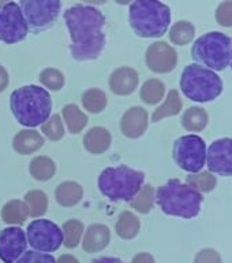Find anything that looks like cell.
<instances>
[{
    "label": "cell",
    "instance_id": "cell-37",
    "mask_svg": "<svg viewBox=\"0 0 232 263\" xmlns=\"http://www.w3.org/2000/svg\"><path fill=\"white\" fill-rule=\"evenodd\" d=\"M216 20L221 26H232V2H225L219 6Z\"/></svg>",
    "mask_w": 232,
    "mask_h": 263
},
{
    "label": "cell",
    "instance_id": "cell-26",
    "mask_svg": "<svg viewBox=\"0 0 232 263\" xmlns=\"http://www.w3.org/2000/svg\"><path fill=\"white\" fill-rule=\"evenodd\" d=\"M82 106L86 111H89L90 114H98L101 111L106 110L107 103V95L104 90L97 89V88H92L83 92L82 95Z\"/></svg>",
    "mask_w": 232,
    "mask_h": 263
},
{
    "label": "cell",
    "instance_id": "cell-42",
    "mask_svg": "<svg viewBox=\"0 0 232 263\" xmlns=\"http://www.w3.org/2000/svg\"><path fill=\"white\" fill-rule=\"evenodd\" d=\"M229 63H231V67H232V51H231V62H229Z\"/></svg>",
    "mask_w": 232,
    "mask_h": 263
},
{
    "label": "cell",
    "instance_id": "cell-10",
    "mask_svg": "<svg viewBox=\"0 0 232 263\" xmlns=\"http://www.w3.org/2000/svg\"><path fill=\"white\" fill-rule=\"evenodd\" d=\"M29 33L19 4L15 2H4L0 6V40L6 44H16L25 40Z\"/></svg>",
    "mask_w": 232,
    "mask_h": 263
},
{
    "label": "cell",
    "instance_id": "cell-9",
    "mask_svg": "<svg viewBox=\"0 0 232 263\" xmlns=\"http://www.w3.org/2000/svg\"><path fill=\"white\" fill-rule=\"evenodd\" d=\"M28 244L38 252H53L63 244L61 229L49 219H34L26 229Z\"/></svg>",
    "mask_w": 232,
    "mask_h": 263
},
{
    "label": "cell",
    "instance_id": "cell-13",
    "mask_svg": "<svg viewBox=\"0 0 232 263\" xmlns=\"http://www.w3.org/2000/svg\"><path fill=\"white\" fill-rule=\"evenodd\" d=\"M209 172L219 176L232 177V139H219L206 151Z\"/></svg>",
    "mask_w": 232,
    "mask_h": 263
},
{
    "label": "cell",
    "instance_id": "cell-36",
    "mask_svg": "<svg viewBox=\"0 0 232 263\" xmlns=\"http://www.w3.org/2000/svg\"><path fill=\"white\" fill-rule=\"evenodd\" d=\"M15 263H56L52 255L38 252V251H26Z\"/></svg>",
    "mask_w": 232,
    "mask_h": 263
},
{
    "label": "cell",
    "instance_id": "cell-15",
    "mask_svg": "<svg viewBox=\"0 0 232 263\" xmlns=\"http://www.w3.org/2000/svg\"><path fill=\"white\" fill-rule=\"evenodd\" d=\"M149 118L145 108L139 106L131 107L123 114L120 119L122 133L129 139H138L146 132Z\"/></svg>",
    "mask_w": 232,
    "mask_h": 263
},
{
    "label": "cell",
    "instance_id": "cell-24",
    "mask_svg": "<svg viewBox=\"0 0 232 263\" xmlns=\"http://www.w3.org/2000/svg\"><path fill=\"white\" fill-rule=\"evenodd\" d=\"M29 172L37 181H49L56 173V163L49 156H36L29 164Z\"/></svg>",
    "mask_w": 232,
    "mask_h": 263
},
{
    "label": "cell",
    "instance_id": "cell-4",
    "mask_svg": "<svg viewBox=\"0 0 232 263\" xmlns=\"http://www.w3.org/2000/svg\"><path fill=\"white\" fill-rule=\"evenodd\" d=\"M156 200L168 215L194 218L200 214L202 195L180 180H170L157 189Z\"/></svg>",
    "mask_w": 232,
    "mask_h": 263
},
{
    "label": "cell",
    "instance_id": "cell-1",
    "mask_svg": "<svg viewBox=\"0 0 232 263\" xmlns=\"http://www.w3.org/2000/svg\"><path fill=\"white\" fill-rule=\"evenodd\" d=\"M65 22L71 37L70 52L74 59L79 62L97 59L106 47L104 14L93 6L79 3L66 10Z\"/></svg>",
    "mask_w": 232,
    "mask_h": 263
},
{
    "label": "cell",
    "instance_id": "cell-41",
    "mask_svg": "<svg viewBox=\"0 0 232 263\" xmlns=\"http://www.w3.org/2000/svg\"><path fill=\"white\" fill-rule=\"evenodd\" d=\"M92 263H124L118 258H110V256H102V258L93 259Z\"/></svg>",
    "mask_w": 232,
    "mask_h": 263
},
{
    "label": "cell",
    "instance_id": "cell-3",
    "mask_svg": "<svg viewBox=\"0 0 232 263\" xmlns=\"http://www.w3.org/2000/svg\"><path fill=\"white\" fill-rule=\"evenodd\" d=\"M131 29L138 37H161L171 24V10L157 0H137L129 10Z\"/></svg>",
    "mask_w": 232,
    "mask_h": 263
},
{
    "label": "cell",
    "instance_id": "cell-19",
    "mask_svg": "<svg viewBox=\"0 0 232 263\" xmlns=\"http://www.w3.org/2000/svg\"><path fill=\"white\" fill-rule=\"evenodd\" d=\"M83 147L89 154L93 155H100L108 151L112 143V136L106 127L94 126L86 132L83 136Z\"/></svg>",
    "mask_w": 232,
    "mask_h": 263
},
{
    "label": "cell",
    "instance_id": "cell-8",
    "mask_svg": "<svg viewBox=\"0 0 232 263\" xmlns=\"http://www.w3.org/2000/svg\"><path fill=\"white\" fill-rule=\"evenodd\" d=\"M172 156L182 170L197 174L206 163V144L200 136H182L174 144Z\"/></svg>",
    "mask_w": 232,
    "mask_h": 263
},
{
    "label": "cell",
    "instance_id": "cell-16",
    "mask_svg": "<svg viewBox=\"0 0 232 263\" xmlns=\"http://www.w3.org/2000/svg\"><path fill=\"white\" fill-rule=\"evenodd\" d=\"M139 82L138 73L133 67L122 66L112 71L108 80L111 90L118 96H127L137 89Z\"/></svg>",
    "mask_w": 232,
    "mask_h": 263
},
{
    "label": "cell",
    "instance_id": "cell-38",
    "mask_svg": "<svg viewBox=\"0 0 232 263\" xmlns=\"http://www.w3.org/2000/svg\"><path fill=\"white\" fill-rule=\"evenodd\" d=\"M131 263H155V259L147 252H141V254L135 255Z\"/></svg>",
    "mask_w": 232,
    "mask_h": 263
},
{
    "label": "cell",
    "instance_id": "cell-5",
    "mask_svg": "<svg viewBox=\"0 0 232 263\" xmlns=\"http://www.w3.org/2000/svg\"><path fill=\"white\" fill-rule=\"evenodd\" d=\"M145 174L120 164L118 167H108L102 170L98 177V189L106 197L112 201H129L142 188Z\"/></svg>",
    "mask_w": 232,
    "mask_h": 263
},
{
    "label": "cell",
    "instance_id": "cell-17",
    "mask_svg": "<svg viewBox=\"0 0 232 263\" xmlns=\"http://www.w3.org/2000/svg\"><path fill=\"white\" fill-rule=\"evenodd\" d=\"M111 241V230L107 225L93 223L88 228L82 238V248L88 254H96L108 247Z\"/></svg>",
    "mask_w": 232,
    "mask_h": 263
},
{
    "label": "cell",
    "instance_id": "cell-40",
    "mask_svg": "<svg viewBox=\"0 0 232 263\" xmlns=\"http://www.w3.org/2000/svg\"><path fill=\"white\" fill-rule=\"evenodd\" d=\"M56 263H81L78 260L74 255H70V254H63L59 256Z\"/></svg>",
    "mask_w": 232,
    "mask_h": 263
},
{
    "label": "cell",
    "instance_id": "cell-11",
    "mask_svg": "<svg viewBox=\"0 0 232 263\" xmlns=\"http://www.w3.org/2000/svg\"><path fill=\"white\" fill-rule=\"evenodd\" d=\"M19 7L29 28L40 30L49 28L55 22L61 3L59 0H22Z\"/></svg>",
    "mask_w": 232,
    "mask_h": 263
},
{
    "label": "cell",
    "instance_id": "cell-29",
    "mask_svg": "<svg viewBox=\"0 0 232 263\" xmlns=\"http://www.w3.org/2000/svg\"><path fill=\"white\" fill-rule=\"evenodd\" d=\"M165 93V85L160 80L152 78L147 80L142 85L141 90H139V96L143 103H146L149 106L157 104L161 102V99L164 98Z\"/></svg>",
    "mask_w": 232,
    "mask_h": 263
},
{
    "label": "cell",
    "instance_id": "cell-27",
    "mask_svg": "<svg viewBox=\"0 0 232 263\" xmlns=\"http://www.w3.org/2000/svg\"><path fill=\"white\" fill-rule=\"evenodd\" d=\"M25 203L28 205L29 215L33 218L43 217L48 210V196L40 189H33L25 195Z\"/></svg>",
    "mask_w": 232,
    "mask_h": 263
},
{
    "label": "cell",
    "instance_id": "cell-23",
    "mask_svg": "<svg viewBox=\"0 0 232 263\" xmlns=\"http://www.w3.org/2000/svg\"><path fill=\"white\" fill-rule=\"evenodd\" d=\"M141 229V222L137 215H134L130 211H123L119 215L116 225H115V230L119 237L123 240H131L134 238L137 234L139 233Z\"/></svg>",
    "mask_w": 232,
    "mask_h": 263
},
{
    "label": "cell",
    "instance_id": "cell-12",
    "mask_svg": "<svg viewBox=\"0 0 232 263\" xmlns=\"http://www.w3.org/2000/svg\"><path fill=\"white\" fill-rule=\"evenodd\" d=\"M28 238L19 226H10L0 232V259L4 263H15L26 252Z\"/></svg>",
    "mask_w": 232,
    "mask_h": 263
},
{
    "label": "cell",
    "instance_id": "cell-28",
    "mask_svg": "<svg viewBox=\"0 0 232 263\" xmlns=\"http://www.w3.org/2000/svg\"><path fill=\"white\" fill-rule=\"evenodd\" d=\"M85 232V226L78 219H69L63 223L61 233H63V244L66 248L73 250L82 241V236Z\"/></svg>",
    "mask_w": 232,
    "mask_h": 263
},
{
    "label": "cell",
    "instance_id": "cell-6",
    "mask_svg": "<svg viewBox=\"0 0 232 263\" xmlns=\"http://www.w3.org/2000/svg\"><path fill=\"white\" fill-rule=\"evenodd\" d=\"M179 84L184 96L193 102H212L223 92L221 78L213 70L197 63L184 67Z\"/></svg>",
    "mask_w": 232,
    "mask_h": 263
},
{
    "label": "cell",
    "instance_id": "cell-7",
    "mask_svg": "<svg viewBox=\"0 0 232 263\" xmlns=\"http://www.w3.org/2000/svg\"><path fill=\"white\" fill-rule=\"evenodd\" d=\"M232 41L221 32H209L197 39L193 44L192 57L198 63L208 66L209 70H224L231 62Z\"/></svg>",
    "mask_w": 232,
    "mask_h": 263
},
{
    "label": "cell",
    "instance_id": "cell-25",
    "mask_svg": "<svg viewBox=\"0 0 232 263\" xmlns=\"http://www.w3.org/2000/svg\"><path fill=\"white\" fill-rule=\"evenodd\" d=\"M180 110H182V100H180L179 92L175 89H172L168 92L165 102L153 112V115H152V121H153V122H159L161 119L179 114Z\"/></svg>",
    "mask_w": 232,
    "mask_h": 263
},
{
    "label": "cell",
    "instance_id": "cell-31",
    "mask_svg": "<svg viewBox=\"0 0 232 263\" xmlns=\"http://www.w3.org/2000/svg\"><path fill=\"white\" fill-rule=\"evenodd\" d=\"M153 203H155V189L152 185H145L133 197L130 205L139 214H147L153 209Z\"/></svg>",
    "mask_w": 232,
    "mask_h": 263
},
{
    "label": "cell",
    "instance_id": "cell-14",
    "mask_svg": "<svg viewBox=\"0 0 232 263\" xmlns=\"http://www.w3.org/2000/svg\"><path fill=\"white\" fill-rule=\"evenodd\" d=\"M145 62L147 67L155 73H170L178 63V53L165 41H156L147 47Z\"/></svg>",
    "mask_w": 232,
    "mask_h": 263
},
{
    "label": "cell",
    "instance_id": "cell-39",
    "mask_svg": "<svg viewBox=\"0 0 232 263\" xmlns=\"http://www.w3.org/2000/svg\"><path fill=\"white\" fill-rule=\"evenodd\" d=\"M8 85V73L3 66L0 65V92H3Z\"/></svg>",
    "mask_w": 232,
    "mask_h": 263
},
{
    "label": "cell",
    "instance_id": "cell-30",
    "mask_svg": "<svg viewBox=\"0 0 232 263\" xmlns=\"http://www.w3.org/2000/svg\"><path fill=\"white\" fill-rule=\"evenodd\" d=\"M182 125L190 132H201L208 125V114L201 107H190L182 117Z\"/></svg>",
    "mask_w": 232,
    "mask_h": 263
},
{
    "label": "cell",
    "instance_id": "cell-18",
    "mask_svg": "<svg viewBox=\"0 0 232 263\" xmlns=\"http://www.w3.org/2000/svg\"><path fill=\"white\" fill-rule=\"evenodd\" d=\"M44 145V137L34 129L18 132L12 139V148L19 155H32Z\"/></svg>",
    "mask_w": 232,
    "mask_h": 263
},
{
    "label": "cell",
    "instance_id": "cell-33",
    "mask_svg": "<svg viewBox=\"0 0 232 263\" xmlns=\"http://www.w3.org/2000/svg\"><path fill=\"white\" fill-rule=\"evenodd\" d=\"M41 132L43 135L51 141H59L63 139L65 136V125H63V119L59 114H55L49 117L43 125H41Z\"/></svg>",
    "mask_w": 232,
    "mask_h": 263
},
{
    "label": "cell",
    "instance_id": "cell-22",
    "mask_svg": "<svg viewBox=\"0 0 232 263\" xmlns=\"http://www.w3.org/2000/svg\"><path fill=\"white\" fill-rule=\"evenodd\" d=\"M61 117H63V121L67 125V129L71 135L81 133L88 125V117L77 104H67L63 107Z\"/></svg>",
    "mask_w": 232,
    "mask_h": 263
},
{
    "label": "cell",
    "instance_id": "cell-21",
    "mask_svg": "<svg viewBox=\"0 0 232 263\" xmlns=\"http://www.w3.org/2000/svg\"><path fill=\"white\" fill-rule=\"evenodd\" d=\"M29 217L26 203L18 199L7 201L2 209V219L8 225H22Z\"/></svg>",
    "mask_w": 232,
    "mask_h": 263
},
{
    "label": "cell",
    "instance_id": "cell-35",
    "mask_svg": "<svg viewBox=\"0 0 232 263\" xmlns=\"http://www.w3.org/2000/svg\"><path fill=\"white\" fill-rule=\"evenodd\" d=\"M40 82L51 90H60L65 85V76L60 70L47 67L40 73Z\"/></svg>",
    "mask_w": 232,
    "mask_h": 263
},
{
    "label": "cell",
    "instance_id": "cell-43",
    "mask_svg": "<svg viewBox=\"0 0 232 263\" xmlns=\"http://www.w3.org/2000/svg\"><path fill=\"white\" fill-rule=\"evenodd\" d=\"M4 3V2H0V6H2V4H3Z\"/></svg>",
    "mask_w": 232,
    "mask_h": 263
},
{
    "label": "cell",
    "instance_id": "cell-32",
    "mask_svg": "<svg viewBox=\"0 0 232 263\" xmlns=\"http://www.w3.org/2000/svg\"><path fill=\"white\" fill-rule=\"evenodd\" d=\"M196 29L188 21L176 22L170 30V40L176 45H186L193 40Z\"/></svg>",
    "mask_w": 232,
    "mask_h": 263
},
{
    "label": "cell",
    "instance_id": "cell-34",
    "mask_svg": "<svg viewBox=\"0 0 232 263\" xmlns=\"http://www.w3.org/2000/svg\"><path fill=\"white\" fill-rule=\"evenodd\" d=\"M186 182L194 189H197L200 193L210 192V191L216 186V177L212 176L209 172L197 173V174L187 176Z\"/></svg>",
    "mask_w": 232,
    "mask_h": 263
},
{
    "label": "cell",
    "instance_id": "cell-20",
    "mask_svg": "<svg viewBox=\"0 0 232 263\" xmlns=\"http://www.w3.org/2000/svg\"><path fill=\"white\" fill-rule=\"evenodd\" d=\"M55 197L61 207H73L82 200L83 189L75 181H65L57 185Z\"/></svg>",
    "mask_w": 232,
    "mask_h": 263
},
{
    "label": "cell",
    "instance_id": "cell-2",
    "mask_svg": "<svg viewBox=\"0 0 232 263\" xmlns=\"http://www.w3.org/2000/svg\"><path fill=\"white\" fill-rule=\"evenodd\" d=\"M10 110L20 125L41 126L51 117L52 99L48 90L38 85H25L10 96Z\"/></svg>",
    "mask_w": 232,
    "mask_h": 263
}]
</instances>
